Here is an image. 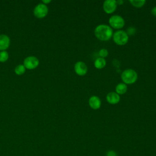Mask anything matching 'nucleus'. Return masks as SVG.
<instances>
[{"mask_svg":"<svg viewBox=\"0 0 156 156\" xmlns=\"http://www.w3.org/2000/svg\"><path fill=\"white\" fill-rule=\"evenodd\" d=\"M94 34L99 40L107 41L112 38L113 32L109 25L101 24L95 27Z\"/></svg>","mask_w":156,"mask_h":156,"instance_id":"1","label":"nucleus"},{"mask_svg":"<svg viewBox=\"0 0 156 156\" xmlns=\"http://www.w3.org/2000/svg\"><path fill=\"white\" fill-rule=\"evenodd\" d=\"M121 78L124 83L126 85H132L136 82L138 79V74L134 69L128 68L121 73Z\"/></svg>","mask_w":156,"mask_h":156,"instance_id":"2","label":"nucleus"},{"mask_svg":"<svg viewBox=\"0 0 156 156\" xmlns=\"http://www.w3.org/2000/svg\"><path fill=\"white\" fill-rule=\"evenodd\" d=\"M129 36L123 30H117L113 34L112 39L114 43L118 46H124L129 41Z\"/></svg>","mask_w":156,"mask_h":156,"instance_id":"3","label":"nucleus"},{"mask_svg":"<svg viewBox=\"0 0 156 156\" xmlns=\"http://www.w3.org/2000/svg\"><path fill=\"white\" fill-rule=\"evenodd\" d=\"M108 24L112 29L121 30L125 25V21L121 16L113 15L109 18Z\"/></svg>","mask_w":156,"mask_h":156,"instance_id":"4","label":"nucleus"},{"mask_svg":"<svg viewBox=\"0 0 156 156\" xmlns=\"http://www.w3.org/2000/svg\"><path fill=\"white\" fill-rule=\"evenodd\" d=\"M48 7L43 3L38 4L34 9V14L38 18H43L48 13Z\"/></svg>","mask_w":156,"mask_h":156,"instance_id":"5","label":"nucleus"},{"mask_svg":"<svg viewBox=\"0 0 156 156\" xmlns=\"http://www.w3.org/2000/svg\"><path fill=\"white\" fill-rule=\"evenodd\" d=\"M23 65L26 69H34L39 65V60L35 56H28L24 60Z\"/></svg>","mask_w":156,"mask_h":156,"instance_id":"6","label":"nucleus"},{"mask_svg":"<svg viewBox=\"0 0 156 156\" xmlns=\"http://www.w3.org/2000/svg\"><path fill=\"white\" fill-rule=\"evenodd\" d=\"M116 1L115 0H106L104 1L102 4V9L105 13L107 14H112L115 12L117 8Z\"/></svg>","mask_w":156,"mask_h":156,"instance_id":"7","label":"nucleus"},{"mask_svg":"<svg viewBox=\"0 0 156 156\" xmlns=\"http://www.w3.org/2000/svg\"><path fill=\"white\" fill-rule=\"evenodd\" d=\"M74 69L76 74L79 76H83L87 73L88 67L84 62L78 61L74 64Z\"/></svg>","mask_w":156,"mask_h":156,"instance_id":"8","label":"nucleus"},{"mask_svg":"<svg viewBox=\"0 0 156 156\" xmlns=\"http://www.w3.org/2000/svg\"><path fill=\"white\" fill-rule=\"evenodd\" d=\"M88 105L93 110H98L101 106V100L98 96H91L88 99Z\"/></svg>","mask_w":156,"mask_h":156,"instance_id":"9","label":"nucleus"},{"mask_svg":"<svg viewBox=\"0 0 156 156\" xmlns=\"http://www.w3.org/2000/svg\"><path fill=\"white\" fill-rule=\"evenodd\" d=\"M106 100L108 104L115 105L120 101V96L115 91H111L106 95Z\"/></svg>","mask_w":156,"mask_h":156,"instance_id":"10","label":"nucleus"},{"mask_svg":"<svg viewBox=\"0 0 156 156\" xmlns=\"http://www.w3.org/2000/svg\"><path fill=\"white\" fill-rule=\"evenodd\" d=\"M10 44V40L5 34L0 35V51H5Z\"/></svg>","mask_w":156,"mask_h":156,"instance_id":"11","label":"nucleus"},{"mask_svg":"<svg viewBox=\"0 0 156 156\" xmlns=\"http://www.w3.org/2000/svg\"><path fill=\"white\" fill-rule=\"evenodd\" d=\"M127 91V86L123 82L119 83L115 87V92L119 96L125 94Z\"/></svg>","mask_w":156,"mask_h":156,"instance_id":"12","label":"nucleus"},{"mask_svg":"<svg viewBox=\"0 0 156 156\" xmlns=\"http://www.w3.org/2000/svg\"><path fill=\"white\" fill-rule=\"evenodd\" d=\"M106 60L104 58L101 57H98L94 62V66L96 68L98 69H101L104 68L106 65Z\"/></svg>","mask_w":156,"mask_h":156,"instance_id":"13","label":"nucleus"},{"mask_svg":"<svg viewBox=\"0 0 156 156\" xmlns=\"http://www.w3.org/2000/svg\"><path fill=\"white\" fill-rule=\"evenodd\" d=\"M129 2L131 5L136 8H141L146 4L145 0H130Z\"/></svg>","mask_w":156,"mask_h":156,"instance_id":"14","label":"nucleus"},{"mask_svg":"<svg viewBox=\"0 0 156 156\" xmlns=\"http://www.w3.org/2000/svg\"><path fill=\"white\" fill-rule=\"evenodd\" d=\"M26 71V68L23 65H18L15 68V73L17 75H22Z\"/></svg>","mask_w":156,"mask_h":156,"instance_id":"15","label":"nucleus"},{"mask_svg":"<svg viewBox=\"0 0 156 156\" xmlns=\"http://www.w3.org/2000/svg\"><path fill=\"white\" fill-rule=\"evenodd\" d=\"M9 55L6 51H0V62H5L9 58Z\"/></svg>","mask_w":156,"mask_h":156,"instance_id":"16","label":"nucleus"},{"mask_svg":"<svg viewBox=\"0 0 156 156\" xmlns=\"http://www.w3.org/2000/svg\"><path fill=\"white\" fill-rule=\"evenodd\" d=\"M98 55L99 56V57L101 58H105V57H107L108 55V51L107 49L105 48H102L101 49L99 52H98Z\"/></svg>","mask_w":156,"mask_h":156,"instance_id":"17","label":"nucleus"},{"mask_svg":"<svg viewBox=\"0 0 156 156\" xmlns=\"http://www.w3.org/2000/svg\"><path fill=\"white\" fill-rule=\"evenodd\" d=\"M126 33L127 34V35L129 36L130 35H134L136 32V29L135 27H129L127 28V31H126Z\"/></svg>","mask_w":156,"mask_h":156,"instance_id":"18","label":"nucleus"},{"mask_svg":"<svg viewBox=\"0 0 156 156\" xmlns=\"http://www.w3.org/2000/svg\"><path fill=\"white\" fill-rule=\"evenodd\" d=\"M105 156H118V154L115 151L110 150L106 152Z\"/></svg>","mask_w":156,"mask_h":156,"instance_id":"19","label":"nucleus"},{"mask_svg":"<svg viewBox=\"0 0 156 156\" xmlns=\"http://www.w3.org/2000/svg\"><path fill=\"white\" fill-rule=\"evenodd\" d=\"M151 13L152 15L156 16V6L154 7L151 9Z\"/></svg>","mask_w":156,"mask_h":156,"instance_id":"20","label":"nucleus"},{"mask_svg":"<svg viewBox=\"0 0 156 156\" xmlns=\"http://www.w3.org/2000/svg\"><path fill=\"white\" fill-rule=\"evenodd\" d=\"M51 2V0H42V3L44 4H49Z\"/></svg>","mask_w":156,"mask_h":156,"instance_id":"21","label":"nucleus"},{"mask_svg":"<svg viewBox=\"0 0 156 156\" xmlns=\"http://www.w3.org/2000/svg\"><path fill=\"white\" fill-rule=\"evenodd\" d=\"M124 1L122 0H118V1H116V4L117 5H122L123 4Z\"/></svg>","mask_w":156,"mask_h":156,"instance_id":"22","label":"nucleus"}]
</instances>
